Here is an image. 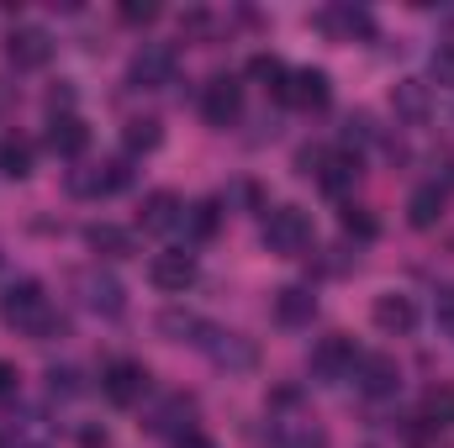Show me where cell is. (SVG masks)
<instances>
[{
    "mask_svg": "<svg viewBox=\"0 0 454 448\" xmlns=\"http://www.w3.org/2000/svg\"><path fill=\"white\" fill-rule=\"evenodd\" d=\"M0 322L16 328V333H32V337L53 333V306H48L43 285H37V280H16V285L0 296Z\"/></svg>",
    "mask_w": 454,
    "mask_h": 448,
    "instance_id": "6da1fadb",
    "label": "cell"
},
{
    "mask_svg": "<svg viewBox=\"0 0 454 448\" xmlns=\"http://www.w3.org/2000/svg\"><path fill=\"white\" fill-rule=\"evenodd\" d=\"M264 243H270V253H286V259L307 253L312 248V217L301 206H275L264 217Z\"/></svg>",
    "mask_w": 454,
    "mask_h": 448,
    "instance_id": "7a4b0ae2",
    "label": "cell"
},
{
    "mask_svg": "<svg viewBox=\"0 0 454 448\" xmlns=\"http://www.w3.org/2000/svg\"><path fill=\"white\" fill-rule=\"evenodd\" d=\"M275 96L286 106H296V112H323L328 96H333V85H328L323 69H286V80L275 85Z\"/></svg>",
    "mask_w": 454,
    "mask_h": 448,
    "instance_id": "3957f363",
    "label": "cell"
},
{
    "mask_svg": "<svg viewBox=\"0 0 454 448\" xmlns=\"http://www.w3.org/2000/svg\"><path fill=\"white\" fill-rule=\"evenodd\" d=\"M175 64H180V53H175L169 42H143L137 58H132V69H127V80H132L137 90H159V85L175 80Z\"/></svg>",
    "mask_w": 454,
    "mask_h": 448,
    "instance_id": "277c9868",
    "label": "cell"
},
{
    "mask_svg": "<svg viewBox=\"0 0 454 448\" xmlns=\"http://www.w3.org/2000/svg\"><path fill=\"white\" fill-rule=\"evenodd\" d=\"M101 390H106L112 406H132L148 390V369L137 359H116V364H106V375H101Z\"/></svg>",
    "mask_w": 454,
    "mask_h": 448,
    "instance_id": "5b68a950",
    "label": "cell"
},
{
    "mask_svg": "<svg viewBox=\"0 0 454 448\" xmlns=\"http://www.w3.org/2000/svg\"><path fill=\"white\" fill-rule=\"evenodd\" d=\"M238 112H243V85H238L232 74L207 80V90H201V116H207L212 127H227V121H238Z\"/></svg>",
    "mask_w": 454,
    "mask_h": 448,
    "instance_id": "8992f818",
    "label": "cell"
},
{
    "mask_svg": "<svg viewBox=\"0 0 454 448\" xmlns=\"http://www.w3.org/2000/svg\"><path fill=\"white\" fill-rule=\"evenodd\" d=\"M354 364H359V353H354V337L348 333H328L317 348H312V375H323V380L354 375Z\"/></svg>",
    "mask_w": 454,
    "mask_h": 448,
    "instance_id": "52a82bcc",
    "label": "cell"
},
{
    "mask_svg": "<svg viewBox=\"0 0 454 448\" xmlns=\"http://www.w3.org/2000/svg\"><path fill=\"white\" fill-rule=\"evenodd\" d=\"M121 185H127V164H121V158H106V164H90V169H74V174H69V190L85 196V201L116 196Z\"/></svg>",
    "mask_w": 454,
    "mask_h": 448,
    "instance_id": "ba28073f",
    "label": "cell"
},
{
    "mask_svg": "<svg viewBox=\"0 0 454 448\" xmlns=\"http://www.w3.org/2000/svg\"><path fill=\"white\" fill-rule=\"evenodd\" d=\"M5 58H11L16 69H43V64L53 58V37H48L43 27H16V32L5 37Z\"/></svg>",
    "mask_w": 454,
    "mask_h": 448,
    "instance_id": "9c48e42d",
    "label": "cell"
},
{
    "mask_svg": "<svg viewBox=\"0 0 454 448\" xmlns=\"http://www.w3.org/2000/svg\"><path fill=\"white\" fill-rule=\"evenodd\" d=\"M148 280H153L159 290H169V296H185V285H196V259H191V253H180V248L153 253Z\"/></svg>",
    "mask_w": 454,
    "mask_h": 448,
    "instance_id": "30bf717a",
    "label": "cell"
},
{
    "mask_svg": "<svg viewBox=\"0 0 454 448\" xmlns=\"http://www.w3.org/2000/svg\"><path fill=\"white\" fill-rule=\"evenodd\" d=\"M185 217H191V212H185V201H180L175 190H153V196H143L137 227H143V232H175Z\"/></svg>",
    "mask_w": 454,
    "mask_h": 448,
    "instance_id": "8fae6325",
    "label": "cell"
},
{
    "mask_svg": "<svg viewBox=\"0 0 454 448\" xmlns=\"http://www.w3.org/2000/svg\"><path fill=\"white\" fill-rule=\"evenodd\" d=\"M48 153H59V158H80L85 148H90V127L80 121L74 112H59L53 121H48Z\"/></svg>",
    "mask_w": 454,
    "mask_h": 448,
    "instance_id": "7c38bea8",
    "label": "cell"
},
{
    "mask_svg": "<svg viewBox=\"0 0 454 448\" xmlns=\"http://www.w3.org/2000/svg\"><path fill=\"white\" fill-rule=\"evenodd\" d=\"M354 380H359L364 396H391V390L402 385V369H396L391 353H364V359L354 364Z\"/></svg>",
    "mask_w": 454,
    "mask_h": 448,
    "instance_id": "4fadbf2b",
    "label": "cell"
},
{
    "mask_svg": "<svg viewBox=\"0 0 454 448\" xmlns=\"http://www.w3.org/2000/svg\"><path fill=\"white\" fill-rule=\"evenodd\" d=\"M317 317V296L307 290V285H286L280 296H275V322L280 328H307Z\"/></svg>",
    "mask_w": 454,
    "mask_h": 448,
    "instance_id": "5bb4252c",
    "label": "cell"
},
{
    "mask_svg": "<svg viewBox=\"0 0 454 448\" xmlns=\"http://www.w3.org/2000/svg\"><path fill=\"white\" fill-rule=\"evenodd\" d=\"M391 106L402 121H428L434 112V96H428V85H418V80H402L396 90H391Z\"/></svg>",
    "mask_w": 454,
    "mask_h": 448,
    "instance_id": "9a60e30c",
    "label": "cell"
},
{
    "mask_svg": "<svg viewBox=\"0 0 454 448\" xmlns=\"http://www.w3.org/2000/svg\"><path fill=\"white\" fill-rule=\"evenodd\" d=\"M207 353L217 359V364H232V369H248L259 353H254V343L248 337H238V333H212L207 337Z\"/></svg>",
    "mask_w": 454,
    "mask_h": 448,
    "instance_id": "2e32d148",
    "label": "cell"
},
{
    "mask_svg": "<svg viewBox=\"0 0 454 448\" xmlns=\"http://www.w3.org/2000/svg\"><path fill=\"white\" fill-rule=\"evenodd\" d=\"M444 217V190L439 185H418L412 196H407V222L412 227H439Z\"/></svg>",
    "mask_w": 454,
    "mask_h": 448,
    "instance_id": "e0dca14e",
    "label": "cell"
},
{
    "mask_svg": "<svg viewBox=\"0 0 454 448\" xmlns=\"http://www.w3.org/2000/svg\"><path fill=\"white\" fill-rule=\"evenodd\" d=\"M412 322H418V306L407 296H380L375 301V328L380 333H407Z\"/></svg>",
    "mask_w": 454,
    "mask_h": 448,
    "instance_id": "ac0fdd59",
    "label": "cell"
},
{
    "mask_svg": "<svg viewBox=\"0 0 454 448\" xmlns=\"http://www.w3.org/2000/svg\"><path fill=\"white\" fill-rule=\"evenodd\" d=\"M354 180H359V158H354V153H328V158H323V169H317V185H323L328 196L348 190Z\"/></svg>",
    "mask_w": 454,
    "mask_h": 448,
    "instance_id": "d6986e66",
    "label": "cell"
},
{
    "mask_svg": "<svg viewBox=\"0 0 454 448\" xmlns=\"http://www.w3.org/2000/svg\"><path fill=\"white\" fill-rule=\"evenodd\" d=\"M85 306L101 312V317H121V306H127L121 301V285H116L112 274H90L85 280Z\"/></svg>",
    "mask_w": 454,
    "mask_h": 448,
    "instance_id": "ffe728a7",
    "label": "cell"
},
{
    "mask_svg": "<svg viewBox=\"0 0 454 448\" xmlns=\"http://www.w3.org/2000/svg\"><path fill=\"white\" fill-rule=\"evenodd\" d=\"M85 243H90L96 253H106V259H127V253H132V232H127V227H116V222L85 227Z\"/></svg>",
    "mask_w": 454,
    "mask_h": 448,
    "instance_id": "44dd1931",
    "label": "cell"
},
{
    "mask_svg": "<svg viewBox=\"0 0 454 448\" xmlns=\"http://www.w3.org/2000/svg\"><path fill=\"white\" fill-rule=\"evenodd\" d=\"M0 174L5 180H27L32 174V143L27 137H16V132L0 137Z\"/></svg>",
    "mask_w": 454,
    "mask_h": 448,
    "instance_id": "7402d4cb",
    "label": "cell"
},
{
    "mask_svg": "<svg viewBox=\"0 0 454 448\" xmlns=\"http://www.w3.org/2000/svg\"><path fill=\"white\" fill-rule=\"evenodd\" d=\"M159 333L180 337V343H207V337H212V328H207L196 312H180V306H169V312L159 317Z\"/></svg>",
    "mask_w": 454,
    "mask_h": 448,
    "instance_id": "603a6c76",
    "label": "cell"
},
{
    "mask_svg": "<svg viewBox=\"0 0 454 448\" xmlns=\"http://www.w3.org/2000/svg\"><path fill=\"white\" fill-rule=\"evenodd\" d=\"M270 448H328V433L312 422H280L270 433Z\"/></svg>",
    "mask_w": 454,
    "mask_h": 448,
    "instance_id": "cb8c5ba5",
    "label": "cell"
},
{
    "mask_svg": "<svg viewBox=\"0 0 454 448\" xmlns=\"http://www.w3.org/2000/svg\"><path fill=\"white\" fill-rule=\"evenodd\" d=\"M159 137H164V132H159V121H153V116H132V121L121 127L127 153H153V148H159Z\"/></svg>",
    "mask_w": 454,
    "mask_h": 448,
    "instance_id": "d4e9b609",
    "label": "cell"
},
{
    "mask_svg": "<svg viewBox=\"0 0 454 448\" xmlns=\"http://www.w3.org/2000/svg\"><path fill=\"white\" fill-rule=\"evenodd\" d=\"M185 417H191V396H169V401H164V412H153V422H148V428H153V433H175V438H180V433H191V422H185Z\"/></svg>",
    "mask_w": 454,
    "mask_h": 448,
    "instance_id": "484cf974",
    "label": "cell"
},
{
    "mask_svg": "<svg viewBox=\"0 0 454 448\" xmlns=\"http://www.w3.org/2000/svg\"><path fill=\"white\" fill-rule=\"evenodd\" d=\"M423 422H434V428H454V390L450 385H434V390L423 396Z\"/></svg>",
    "mask_w": 454,
    "mask_h": 448,
    "instance_id": "4316f807",
    "label": "cell"
},
{
    "mask_svg": "<svg viewBox=\"0 0 454 448\" xmlns=\"http://www.w3.org/2000/svg\"><path fill=\"white\" fill-rule=\"evenodd\" d=\"M323 27H328V32H348V37H354V32H359V37H370V16H364V11H348V5L323 11Z\"/></svg>",
    "mask_w": 454,
    "mask_h": 448,
    "instance_id": "83f0119b",
    "label": "cell"
},
{
    "mask_svg": "<svg viewBox=\"0 0 454 448\" xmlns=\"http://www.w3.org/2000/svg\"><path fill=\"white\" fill-rule=\"evenodd\" d=\"M343 232H348V237H359V243H370V237L380 232V222H375L364 206H343Z\"/></svg>",
    "mask_w": 454,
    "mask_h": 448,
    "instance_id": "f1b7e54d",
    "label": "cell"
},
{
    "mask_svg": "<svg viewBox=\"0 0 454 448\" xmlns=\"http://www.w3.org/2000/svg\"><path fill=\"white\" fill-rule=\"evenodd\" d=\"M248 74H254V80H264V85L275 90V85L286 80V64H280L275 53H254V58H248Z\"/></svg>",
    "mask_w": 454,
    "mask_h": 448,
    "instance_id": "f546056e",
    "label": "cell"
},
{
    "mask_svg": "<svg viewBox=\"0 0 454 448\" xmlns=\"http://www.w3.org/2000/svg\"><path fill=\"white\" fill-rule=\"evenodd\" d=\"M434 80L454 90V42H439V48H434Z\"/></svg>",
    "mask_w": 454,
    "mask_h": 448,
    "instance_id": "4dcf8cb0",
    "label": "cell"
},
{
    "mask_svg": "<svg viewBox=\"0 0 454 448\" xmlns=\"http://www.w3.org/2000/svg\"><path fill=\"white\" fill-rule=\"evenodd\" d=\"M217 212H223L217 201H201V206L191 212V227H196V237H212V232H217Z\"/></svg>",
    "mask_w": 454,
    "mask_h": 448,
    "instance_id": "1f68e13d",
    "label": "cell"
},
{
    "mask_svg": "<svg viewBox=\"0 0 454 448\" xmlns=\"http://www.w3.org/2000/svg\"><path fill=\"white\" fill-rule=\"evenodd\" d=\"M121 21H132V27H148V21H159V5H148V0L137 5V0H127V5H121Z\"/></svg>",
    "mask_w": 454,
    "mask_h": 448,
    "instance_id": "d6a6232c",
    "label": "cell"
},
{
    "mask_svg": "<svg viewBox=\"0 0 454 448\" xmlns=\"http://www.w3.org/2000/svg\"><path fill=\"white\" fill-rule=\"evenodd\" d=\"M48 385H53V396H59V390H64V396H80V390H85L74 369H48Z\"/></svg>",
    "mask_w": 454,
    "mask_h": 448,
    "instance_id": "836d02e7",
    "label": "cell"
},
{
    "mask_svg": "<svg viewBox=\"0 0 454 448\" xmlns=\"http://www.w3.org/2000/svg\"><path fill=\"white\" fill-rule=\"evenodd\" d=\"M434 312H439V322H444V328H454V285H444V290H439Z\"/></svg>",
    "mask_w": 454,
    "mask_h": 448,
    "instance_id": "e575fe53",
    "label": "cell"
},
{
    "mask_svg": "<svg viewBox=\"0 0 454 448\" xmlns=\"http://www.w3.org/2000/svg\"><path fill=\"white\" fill-rule=\"evenodd\" d=\"M348 143H370L375 132H370V116H348V132H343Z\"/></svg>",
    "mask_w": 454,
    "mask_h": 448,
    "instance_id": "d590c367",
    "label": "cell"
},
{
    "mask_svg": "<svg viewBox=\"0 0 454 448\" xmlns=\"http://www.w3.org/2000/svg\"><path fill=\"white\" fill-rule=\"evenodd\" d=\"M106 444H112L106 428H85V433H80V448H106Z\"/></svg>",
    "mask_w": 454,
    "mask_h": 448,
    "instance_id": "8d00e7d4",
    "label": "cell"
},
{
    "mask_svg": "<svg viewBox=\"0 0 454 448\" xmlns=\"http://www.w3.org/2000/svg\"><path fill=\"white\" fill-rule=\"evenodd\" d=\"M16 385H21V375L11 364H0V396H16Z\"/></svg>",
    "mask_w": 454,
    "mask_h": 448,
    "instance_id": "74e56055",
    "label": "cell"
},
{
    "mask_svg": "<svg viewBox=\"0 0 454 448\" xmlns=\"http://www.w3.org/2000/svg\"><path fill=\"white\" fill-rule=\"evenodd\" d=\"M175 448H212V438H201V433L191 428V433H180V438H175Z\"/></svg>",
    "mask_w": 454,
    "mask_h": 448,
    "instance_id": "f35d334b",
    "label": "cell"
}]
</instances>
